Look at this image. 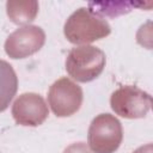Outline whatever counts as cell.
Returning a JSON list of instances; mask_svg holds the SVG:
<instances>
[{
    "label": "cell",
    "instance_id": "4",
    "mask_svg": "<svg viewBox=\"0 0 153 153\" xmlns=\"http://www.w3.org/2000/svg\"><path fill=\"white\" fill-rule=\"evenodd\" d=\"M110 105L116 115L134 120L147 115L152 105V99L143 90L133 85H126L112 92Z\"/></svg>",
    "mask_w": 153,
    "mask_h": 153
},
{
    "label": "cell",
    "instance_id": "11",
    "mask_svg": "<svg viewBox=\"0 0 153 153\" xmlns=\"http://www.w3.org/2000/svg\"><path fill=\"white\" fill-rule=\"evenodd\" d=\"M133 153H153V143H146L136 148Z\"/></svg>",
    "mask_w": 153,
    "mask_h": 153
},
{
    "label": "cell",
    "instance_id": "8",
    "mask_svg": "<svg viewBox=\"0 0 153 153\" xmlns=\"http://www.w3.org/2000/svg\"><path fill=\"white\" fill-rule=\"evenodd\" d=\"M6 12L11 22L25 26L36 18L38 13V2L10 0L6 2Z\"/></svg>",
    "mask_w": 153,
    "mask_h": 153
},
{
    "label": "cell",
    "instance_id": "10",
    "mask_svg": "<svg viewBox=\"0 0 153 153\" xmlns=\"http://www.w3.org/2000/svg\"><path fill=\"white\" fill-rule=\"evenodd\" d=\"M63 153H93L85 142H74L66 147Z\"/></svg>",
    "mask_w": 153,
    "mask_h": 153
},
{
    "label": "cell",
    "instance_id": "7",
    "mask_svg": "<svg viewBox=\"0 0 153 153\" xmlns=\"http://www.w3.org/2000/svg\"><path fill=\"white\" fill-rule=\"evenodd\" d=\"M11 112L17 124L37 127L47 120L49 109L41 94L26 92L17 97L12 104Z\"/></svg>",
    "mask_w": 153,
    "mask_h": 153
},
{
    "label": "cell",
    "instance_id": "5",
    "mask_svg": "<svg viewBox=\"0 0 153 153\" xmlns=\"http://www.w3.org/2000/svg\"><path fill=\"white\" fill-rule=\"evenodd\" d=\"M81 87L69 78H60L48 91V104L57 117H68L79 111L82 104Z\"/></svg>",
    "mask_w": 153,
    "mask_h": 153
},
{
    "label": "cell",
    "instance_id": "6",
    "mask_svg": "<svg viewBox=\"0 0 153 153\" xmlns=\"http://www.w3.org/2000/svg\"><path fill=\"white\" fill-rule=\"evenodd\" d=\"M45 43V32L37 25L14 30L5 41V51L11 59H25L37 53Z\"/></svg>",
    "mask_w": 153,
    "mask_h": 153
},
{
    "label": "cell",
    "instance_id": "2",
    "mask_svg": "<svg viewBox=\"0 0 153 153\" xmlns=\"http://www.w3.org/2000/svg\"><path fill=\"white\" fill-rule=\"evenodd\" d=\"M105 54L93 45H78L66 57V71L74 80L88 82L100 75L105 67Z\"/></svg>",
    "mask_w": 153,
    "mask_h": 153
},
{
    "label": "cell",
    "instance_id": "3",
    "mask_svg": "<svg viewBox=\"0 0 153 153\" xmlns=\"http://www.w3.org/2000/svg\"><path fill=\"white\" fill-rule=\"evenodd\" d=\"M123 140L122 124L111 114L97 115L87 131V143L93 153H114Z\"/></svg>",
    "mask_w": 153,
    "mask_h": 153
},
{
    "label": "cell",
    "instance_id": "1",
    "mask_svg": "<svg viewBox=\"0 0 153 153\" xmlns=\"http://www.w3.org/2000/svg\"><path fill=\"white\" fill-rule=\"evenodd\" d=\"M110 32L111 27L109 23L86 7L74 11L63 26L67 41L76 45H87L88 43L105 38Z\"/></svg>",
    "mask_w": 153,
    "mask_h": 153
},
{
    "label": "cell",
    "instance_id": "9",
    "mask_svg": "<svg viewBox=\"0 0 153 153\" xmlns=\"http://www.w3.org/2000/svg\"><path fill=\"white\" fill-rule=\"evenodd\" d=\"M135 38L141 47L153 50V20H148L140 25L136 31Z\"/></svg>",
    "mask_w": 153,
    "mask_h": 153
},
{
    "label": "cell",
    "instance_id": "12",
    "mask_svg": "<svg viewBox=\"0 0 153 153\" xmlns=\"http://www.w3.org/2000/svg\"><path fill=\"white\" fill-rule=\"evenodd\" d=\"M152 109H153V99H152Z\"/></svg>",
    "mask_w": 153,
    "mask_h": 153
}]
</instances>
